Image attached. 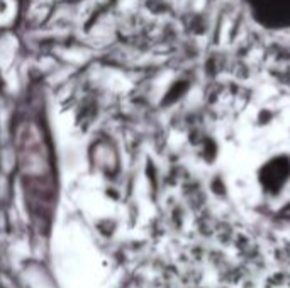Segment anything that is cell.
<instances>
[{
	"label": "cell",
	"instance_id": "obj_1",
	"mask_svg": "<svg viewBox=\"0 0 290 288\" xmlns=\"http://www.w3.org/2000/svg\"><path fill=\"white\" fill-rule=\"evenodd\" d=\"M251 16L270 31H290V0H246Z\"/></svg>",
	"mask_w": 290,
	"mask_h": 288
}]
</instances>
